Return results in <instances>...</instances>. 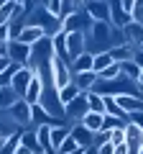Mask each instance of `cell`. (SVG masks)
<instances>
[{
    "label": "cell",
    "instance_id": "6da1fadb",
    "mask_svg": "<svg viewBox=\"0 0 143 154\" xmlns=\"http://www.w3.org/2000/svg\"><path fill=\"white\" fill-rule=\"evenodd\" d=\"M84 33H87V51L89 54H100V51L110 49V44H112V23L92 21V26Z\"/></svg>",
    "mask_w": 143,
    "mask_h": 154
},
{
    "label": "cell",
    "instance_id": "7a4b0ae2",
    "mask_svg": "<svg viewBox=\"0 0 143 154\" xmlns=\"http://www.w3.org/2000/svg\"><path fill=\"white\" fill-rule=\"evenodd\" d=\"M26 23H31V26H41V28L46 31V36H49V38H54L56 33H61V18H59V16H54V13L46 8V3L36 8Z\"/></svg>",
    "mask_w": 143,
    "mask_h": 154
},
{
    "label": "cell",
    "instance_id": "3957f363",
    "mask_svg": "<svg viewBox=\"0 0 143 154\" xmlns=\"http://www.w3.org/2000/svg\"><path fill=\"white\" fill-rule=\"evenodd\" d=\"M64 44H66V57H69V62H74L79 54L87 51V33L84 31H69V33H64Z\"/></svg>",
    "mask_w": 143,
    "mask_h": 154
},
{
    "label": "cell",
    "instance_id": "277c9868",
    "mask_svg": "<svg viewBox=\"0 0 143 154\" xmlns=\"http://www.w3.org/2000/svg\"><path fill=\"white\" fill-rule=\"evenodd\" d=\"M31 51H33V46L23 44V41H18V38L8 41V57H10V62H16V64H21V67H28Z\"/></svg>",
    "mask_w": 143,
    "mask_h": 154
},
{
    "label": "cell",
    "instance_id": "5b68a950",
    "mask_svg": "<svg viewBox=\"0 0 143 154\" xmlns=\"http://www.w3.org/2000/svg\"><path fill=\"white\" fill-rule=\"evenodd\" d=\"M51 69H54V88L56 90H61L64 85H69L72 77H74L72 75V67L66 64L61 57H56V54H54V59H51Z\"/></svg>",
    "mask_w": 143,
    "mask_h": 154
},
{
    "label": "cell",
    "instance_id": "8992f818",
    "mask_svg": "<svg viewBox=\"0 0 143 154\" xmlns=\"http://www.w3.org/2000/svg\"><path fill=\"white\" fill-rule=\"evenodd\" d=\"M87 113H89V100H87V93H79L77 98H74V100H72V103L64 108V116H66V118H72V121H82Z\"/></svg>",
    "mask_w": 143,
    "mask_h": 154
},
{
    "label": "cell",
    "instance_id": "52a82bcc",
    "mask_svg": "<svg viewBox=\"0 0 143 154\" xmlns=\"http://www.w3.org/2000/svg\"><path fill=\"white\" fill-rule=\"evenodd\" d=\"M107 3H110V23L115 28H125L133 21V13L123 5L120 0H107Z\"/></svg>",
    "mask_w": 143,
    "mask_h": 154
},
{
    "label": "cell",
    "instance_id": "ba28073f",
    "mask_svg": "<svg viewBox=\"0 0 143 154\" xmlns=\"http://www.w3.org/2000/svg\"><path fill=\"white\" fill-rule=\"evenodd\" d=\"M8 116H10V121L18 123V126H31V105L23 98H18L16 103L8 108Z\"/></svg>",
    "mask_w": 143,
    "mask_h": 154
},
{
    "label": "cell",
    "instance_id": "9c48e42d",
    "mask_svg": "<svg viewBox=\"0 0 143 154\" xmlns=\"http://www.w3.org/2000/svg\"><path fill=\"white\" fill-rule=\"evenodd\" d=\"M33 75H36V69H31V67H21V69L10 77V88L16 90L18 98H23V95H26V90H28V85H31Z\"/></svg>",
    "mask_w": 143,
    "mask_h": 154
},
{
    "label": "cell",
    "instance_id": "30bf717a",
    "mask_svg": "<svg viewBox=\"0 0 143 154\" xmlns=\"http://www.w3.org/2000/svg\"><path fill=\"white\" fill-rule=\"evenodd\" d=\"M44 123H49V126H66L64 121L54 118V116H51V113H49V110H46L41 103L31 105V126H44Z\"/></svg>",
    "mask_w": 143,
    "mask_h": 154
},
{
    "label": "cell",
    "instance_id": "8fae6325",
    "mask_svg": "<svg viewBox=\"0 0 143 154\" xmlns=\"http://www.w3.org/2000/svg\"><path fill=\"white\" fill-rule=\"evenodd\" d=\"M84 13H87L92 21H107L110 23V3H107V0H87Z\"/></svg>",
    "mask_w": 143,
    "mask_h": 154
},
{
    "label": "cell",
    "instance_id": "7c38bea8",
    "mask_svg": "<svg viewBox=\"0 0 143 154\" xmlns=\"http://www.w3.org/2000/svg\"><path fill=\"white\" fill-rule=\"evenodd\" d=\"M123 36H125V44H130L133 49H141L143 46V23L141 21H130L123 28Z\"/></svg>",
    "mask_w": 143,
    "mask_h": 154
},
{
    "label": "cell",
    "instance_id": "4fadbf2b",
    "mask_svg": "<svg viewBox=\"0 0 143 154\" xmlns=\"http://www.w3.org/2000/svg\"><path fill=\"white\" fill-rule=\"evenodd\" d=\"M44 38H46V31L41 26H31V23H26L23 31H21V36H18V41H23V44H28V46H36L39 41H44Z\"/></svg>",
    "mask_w": 143,
    "mask_h": 154
},
{
    "label": "cell",
    "instance_id": "5bb4252c",
    "mask_svg": "<svg viewBox=\"0 0 143 154\" xmlns=\"http://www.w3.org/2000/svg\"><path fill=\"white\" fill-rule=\"evenodd\" d=\"M41 95H44V80H41V75L36 72L33 80H31V85H28V90H26V95H23V100H26L28 105H36L41 100Z\"/></svg>",
    "mask_w": 143,
    "mask_h": 154
},
{
    "label": "cell",
    "instance_id": "9a60e30c",
    "mask_svg": "<svg viewBox=\"0 0 143 154\" xmlns=\"http://www.w3.org/2000/svg\"><path fill=\"white\" fill-rule=\"evenodd\" d=\"M125 144L130 146V152L138 154V149L143 146V128L136 123H125Z\"/></svg>",
    "mask_w": 143,
    "mask_h": 154
},
{
    "label": "cell",
    "instance_id": "2e32d148",
    "mask_svg": "<svg viewBox=\"0 0 143 154\" xmlns=\"http://www.w3.org/2000/svg\"><path fill=\"white\" fill-rule=\"evenodd\" d=\"M69 134L77 139L79 146H84V149H89V146H92V141H95V134L89 131V128L84 126L82 121H77V126H72V128H69Z\"/></svg>",
    "mask_w": 143,
    "mask_h": 154
},
{
    "label": "cell",
    "instance_id": "e0dca14e",
    "mask_svg": "<svg viewBox=\"0 0 143 154\" xmlns=\"http://www.w3.org/2000/svg\"><path fill=\"white\" fill-rule=\"evenodd\" d=\"M97 80H100V77H97V72H95V69H87V72H77V75L72 77V82L77 85V88L82 90V93H87V90H92Z\"/></svg>",
    "mask_w": 143,
    "mask_h": 154
},
{
    "label": "cell",
    "instance_id": "ac0fdd59",
    "mask_svg": "<svg viewBox=\"0 0 143 154\" xmlns=\"http://www.w3.org/2000/svg\"><path fill=\"white\" fill-rule=\"evenodd\" d=\"M21 141L26 144L33 154H44V149H41V144H39V134H36V128H26V131H21Z\"/></svg>",
    "mask_w": 143,
    "mask_h": 154
},
{
    "label": "cell",
    "instance_id": "d6986e66",
    "mask_svg": "<svg viewBox=\"0 0 143 154\" xmlns=\"http://www.w3.org/2000/svg\"><path fill=\"white\" fill-rule=\"evenodd\" d=\"M18 146H21V131H13L10 136L0 141V154H16Z\"/></svg>",
    "mask_w": 143,
    "mask_h": 154
},
{
    "label": "cell",
    "instance_id": "ffe728a7",
    "mask_svg": "<svg viewBox=\"0 0 143 154\" xmlns=\"http://www.w3.org/2000/svg\"><path fill=\"white\" fill-rule=\"evenodd\" d=\"M112 62H115V59H112L110 49H107V51H100V54H92V69L100 75V72H102V69H107V67H110Z\"/></svg>",
    "mask_w": 143,
    "mask_h": 154
},
{
    "label": "cell",
    "instance_id": "44dd1931",
    "mask_svg": "<svg viewBox=\"0 0 143 154\" xmlns=\"http://www.w3.org/2000/svg\"><path fill=\"white\" fill-rule=\"evenodd\" d=\"M110 54H112V59L115 62H128V59H133V54H136V49H133L130 44H120V46H110Z\"/></svg>",
    "mask_w": 143,
    "mask_h": 154
},
{
    "label": "cell",
    "instance_id": "7402d4cb",
    "mask_svg": "<svg viewBox=\"0 0 143 154\" xmlns=\"http://www.w3.org/2000/svg\"><path fill=\"white\" fill-rule=\"evenodd\" d=\"M102 118H105V113H95V110H89V113L82 118V123L92 134H97V131H102Z\"/></svg>",
    "mask_w": 143,
    "mask_h": 154
},
{
    "label": "cell",
    "instance_id": "603a6c76",
    "mask_svg": "<svg viewBox=\"0 0 143 154\" xmlns=\"http://www.w3.org/2000/svg\"><path fill=\"white\" fill-rule=\"evenodd\" d=\"M16 100H18V95H16V90H13L10 85H3V88H0V110H8Z\"/></svg>",
    "mask_w": 143,
    "mask_h": 154
},
{
    "label": "cell",
    "instance_id": "cb8c5ba5",
    "mask_svg": "<svg viewBox=\"0 0 143 154\" xmlns=\"http://www.w3.org/2000/svg\"><path fill=\"white\" fill-rule=\"evenodd\" d=\"M87 69H92V54L84 51V54H79L77 59L72 62V75H77V72H87Z\"/></svg>",
    "mask_w": 143,
    "mask_h": 154
},
{
    "label": "cell",
    "instance_id": "d4e9b609",
    "mask_svg": "<svg viewBox=\"0 0 143 154\" xmlns=\"http://www.w3.org/2000/svg\"><path fill=\"white\" fill-rule=\"evenodd\" d=\"M79 93H82V90H79V88H77V85H74V82H69V85H64V88L59 90V100H61V105H64V108H66V105H69L72 100L77 98Z\"/></svg>",
    "mask_w": 143,
    "mask_h": 154
},
{
    "label": "cell",
    "instance_id": "484cf974",
    "mask_svg": "<svg viewBox=\"0 0 143 154\" xmlns=\"http://www.w3.org/2000/svg\"><path fill=\"white\" fill-rule=\"evenodd\" d=\"M87 100H89V110H95V113H105V95L95 93V90H87Z\"/></svg>",
    "mask_w": 143,
    "mask_h": 154
},
{
    "label": "cell",
    "instance_id": "4316f807",
    "mask_svg": "<svg viewBox=\"0 0 143 154\" xmlns=\"http://www.w3.org/2000/svg\"><path fill=\"white\" fill-rule=\"evenodd\" d=\"M18 11V3H5V5H0V26H8V23L13 21V16H16Z\"/></svg>",
    "mask_w": 143,
    "mask_h": 154
},
{
    "label": "cell",
    "instance_id": "83f0119b",
    "mask_svg": "<svg viewBox=\"0 0 143 154\" xmlns=\"http://www.w3.org/2000/svg\"><path fill=\"white\" fill-rule=\"evenodd\" d=\"M69 136V128L66 126H51V146H54V152L61 146V141Z\"/></svg>",
    "mask_w": 143,
    "mask_h": 154
},
{
    "label": "cell",
    "instance_id": "f1b7e54d",
    "mask_svg": "<svg viewBox=\"0 0 143 154\" xmlns=\"http://www.w3.org/2000/svg\"><path fill=\"white\" fill-rule=\"evenodd\" d=\"M97 77L100 80H118V77H123V64L120 62H112V64L107 67V69H102Z\"/></svg>",
    "mask_w": 143,
    "mask_h": 154
},
{
    "label": "cell",
    "instance_id": "f546056e",
    "mask_svg": "<svg viewBox=\"0 0 143 154\" xmlns=\"http://www.w3.org/2000/svg\"><path fill=\"white\" fill-rule=\"evenodd\" d=\"M141 67L136 64L133 59H128V62H123V75L128 77V80H133V82H138V77H141Z\"/></svg>",
    "mask_w": 143,
    "mask_h": 154
},
{
    "label": "cell",
    "instance_id": "4dcf8cb0",
    "mask_svg": "<svg viewBox=\"0 0 143 154\" xmlns=\"http://www.w3.org/2000/svg\"><path fill=\"white\" fill-rule=\"evenodd\" d=\"M77 149H84V146H79V141L69 134V136H66L64 141H61V146L56 149V154H72V152H77Z\"/></svg>",
    "mask_w": 143,
    "mask_h": 154
},
{
    "label": "cell",
    "instance_id": "1f68e13d",
    "mask_svg": "<svg viewBox=\"0 0 143 154\" xmlns=\"http://www.w3.org/2000/svg\"><path fill=\"white\" fill-rule=\"evenodd\" d=\"M125 121H120V118H115V116H110V113H105V118H102V131H107L110 134L112 128H118V126H123Z\"/></svg>",
    "mask_w": 143,
    "mask_h": 154
},
{
    "label": "cell",
    "instance_id": "d6a6232c",
    "mask_svg": "<svg viewBox=\"0 0 143 154\" xmlns=\"http://www.w3.org/2000/svg\"><path fill=\"white\" fill-rule=\"evenodd\" d=\"M110 141H112V144H123V141H125V123L110 131Z\"/></svg>",
    "mask_w": 143,
    "mask_h": 154
},
{
    "label": "cell",
    "instance_id": "836d02e7",
    "mask_svg": "<svg viewBox=\"0 0 143 154\" xmlns=\"http://www.w3.org/2000/svg\"><path fill=\"white\" fill-rule=\"evenodd\" d=\"M125 123H136V126L143 128V110H133V113H128Z\"/></svg>",
    "mask_w": 143,
    "mask_h": 154
},
{
    "label": "cell",
    "instance_id": "e575fe53",
    "mask_svg": "<svg viewBox=\"0 0 143 154\" xmlns=\"http://www.w3.org/2000/svg\"><path fill=\"white\" fill-rule=\"evenodd\" d=\"M112 149H115V144H112V141H105V144H100V146H97V154H112Z\"/></svg>",
    "mask_w": 143,
    "mask_h": 154
},
{
    "label": "cell",
    "instance_id": "d590c367",
    "mask_svg": "<svg viewBox=\"0 0 143 154\" xmlns=\"http://www.w3.org/2000/svg\"><path fill=\"white\" fill-rule=\"evenodd\" d=\"M112 154H130V146H128L125 141H123V144H115V149H112Z\"/></svg>",
    "mask_w": 143,
    "mask_h": 154
},
{
    "label": "cell",
    "instance_id": "8d00e7d4",
    "mask_svg": "<svg viewBox=\"0 0 143 154\" xmlns=\"http://www.w3.org/2000/svg\"><path fill=\"white\" fill-rule=\"evenodd\" d=\"M133 62H136V64L143 69V49H136V54H133Z\"/></svg>",
    "mask_w": 143,
    "mask_h": 154
},
{
    "label": "cell",
    "instance_id": "74e56055",
    "mask_svg": "<svg viewBox=\"0 0 143 154\" xmlns=\"http://www.w3.org/2000/svg\"><path fill=\"white\" fill-rule=\"evenodd\" d=\"M16 154H33V152H31V149H28V146H26V144H23V141H21V146H18V149H16Z\"/></svg>",
    "mask_w": 143,
    "mask_h": 154
},
{
    "label": "cell",
    "instance_id": "f35d334b",
    "mask_svg": "<svg viewBox=\"0 0 143 154\" xmlns=\"http://www.w3.org/2000/svg\"><path fill=\"white\" fill-rule=\"evenodd\" d=\"M0 41H10L8 38V26H0Z\"/></svg>",
    "mask_w": 143,
    "mask_h": 154
},
{
    "label": "cell",
    "instance_id": "ab89813d",
    "mask_svg": "<svg viewBox=\"0 0 143 154\" xmlns=\"http://www.w3.org/2000/svg\"><path fill=\"white\" fill-rule=\"evenodd\" d=\"M0 57H8V41H0Z\"/></svg>",
    "mask_w": 143,
    "mask_h": 154
},
{
    "label": "cell",
    "instance_id": "60d3db41",
    "mask_svg": "<svg viewBox=\"0 0 143 154\" xmlns=\"http://www.w3.org/2000/svg\"><path fill=\"white\" fill-rule=\"evenodd\" d=\"M120 3L128 8V11H133V3H136V0H120Z\"/></svg>",
    "mask_w": 143,
    "mask_h": 154
},
{
    "label": "cell",
    "instance_id": "b9f144b4",
    "mask_svg": "<svg viewBox=\"0 0 143 154\" xmlns=\"http://www.w3.org/2000/svg\"><path fill=\"white\" fill-rule=\"evenodd\" d=\"M138 85H143V72H141V77H138Z\"/></svg>",
    "mask_w": 143,
    "mask_h": 154
},
{
    "label": "cell",
    "instance_id": "7bdbcfd3",
    "mask_svg": "<svg viewBox=\"0 0 143 154\" xmlns=\"http://www.w3.org/2000/svg\"><path fill=\"white\" fill-rule=\"evenodd\" d=\"M5 3H10V0H0V5H5Z\"/></svg>",
    "mask_w": 143,
    "mask_h": 154
},
{
    "label": "cell",
    "instance_id": "ee69618b",
    "mask_svg": "<svg viewBox=\"0 0 143 154\" xmlns=\"http://www.w3.org/2000/svg\"><path fill=\"white\" fill-rule=\"evenodd\" d=\"M138 154H143V146H141V149H138Z\"/></svg>",
    "mask_w": 143,
    "mask_h": 154
},
{
    "label": "cell",
    "instance_id": "f6af8a7d",
    "mask_svg": "<svg viewBox=\"0 0 143 154\" xmlns=\"http://www.w3.org/2000/svg\"><path fill=\"white\" fill-rule=\"evenodd\" d=\"M141 49H143V46H141Z\"/></svg>",
    "mask_w": 143,
    "mask_h": 154
}]
</instances>
